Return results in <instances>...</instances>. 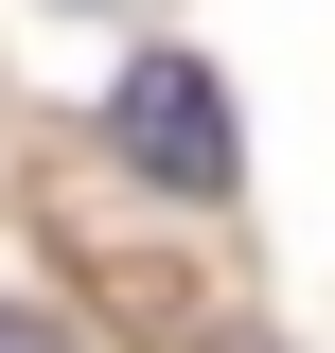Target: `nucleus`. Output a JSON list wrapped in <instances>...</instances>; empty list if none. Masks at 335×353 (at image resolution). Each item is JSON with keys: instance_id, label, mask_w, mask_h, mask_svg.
Instances as JSON below:
<instances>
[{"instance_id": "nucleus-1", "label": "nucleus", "mask_w": 335, "mask_h": 353, "mask_svg": "<svg viewBox=\"0 0 335 353\" xmlns=\"http://www.w3.org/2000/svg\"><path fill=\"white\" fill-rule=\"evenodd\" d=\"M124 159L176 176V194H230V88H212L194 53H141L124 71Z\"/></svg>"}]
</instances>
